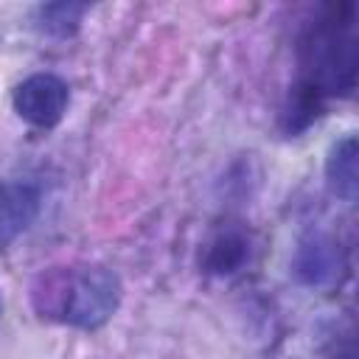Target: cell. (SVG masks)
<instances>
[{"label":"cell","instance_id":"cell-1","mask_svg":"<svg viewBox=\"0 0 359 359\" xmlns=\"http://www.w3.org/2000/svg\"><path fill=\"white\" fill-rule=\"evenodd\" d=\"M39 317L73 325L101 328L121 303V280L107 266H53L42 272L31 289Z\"/></svg>","mask_w":359,"mask_h":359},{"label":"cell","instance_id":"cell-2","mask_svg":"<svg viewBox=\"0 0 359 359\" xmlns=\"http://www.w3.org/2000/svg\"><path fill=\"white\" fill-rule=\"evenodd\" d=\"M300 53L306 67L300 84L320 95L351 93L356 73V39L351 34V20H337V14L325 17L309 31Z\"/></svg>","mask_w":359,"mask_h":359},{"label":"cell","instance_id":"cell-3","mask_svg":"<svg viewBox=\"0 0 359 359\" xmlns=\"http://www.w3.org/2000/svg\"><path fill=\"white\" fill-rule=\"evenodd\" d=\"M11 104L25 123L36 129H53L67 112L70 90L53 73H34L14 87Z\"/></svg>","mask_w":359,"mask_h":359},{"label":"cell","instance_id":"cell-4","mask_svg":"<svg viewBox=\"0 0 359 359\" xmlns=\"http://www.w3.org/2000/svg\"><path fill=\"white\" fill-rule=\"evenodd\" d=\"M42 191L28 180L0 182V250L17 241L39 216Z\"/></svg>","mask_w":359,"mask_h":359},{"label":"cell","instance_id":"cell-5","mask_svg":"<svg viewBox=\"0 0 359 359\" xmlns=\"http://www.w3.org/2000/svg\"><path fill=\"white\" fill-rule=\"evenodd\" d=\"M292 272L303 286H328L342 272V252L328 236H309L297 244L292 258Z\"/></svg>","mask_w":359,"mask_h":359},{"label":"cell","instance_id":"cell-6","mask_svg":"<svg viewBox=\"0 0 359 359\" xmlns=\"http://www.w3.org/2000/svg\"><path fill=\"white\" fill-rule=\"evenodd\" d=\"M325 182L334 196L342 202H353L359 191V146L353 135L339 137L331 143L325 157Z\"/></svg>","mask_w":359,"mask_h":359},{"label":"cell","instance_id":"cell-7","mask_svg":"<svg viewBox=\"0 0 359 359\" xmlns=\"http://www.w3.org/2000/svg\"><path fill=\"white\" fill-rule=\"evenodd\" d=\"M247 255H250L247 238H244L238 230H222V233L208 244L205 258H202V266H205V272L224 278V275L238 272V269L244 266Z\"/></svg>","mask_w":359,"mask_h":359},{"label":"cell","instance_id":"cell-8","mask_svg":"<svg viewBox=\"0 0 359 359\" xmlns=\"http://www.w3.org/2000/svg\"><path fill=\"white\" fill-rule=\"evenodd\" d=\"M84 14H87L84 3H45L36 8V28L45 36L67 39L79 31Z\"/></svg>","mask_w":359,"mask_h":359}]
</instances>
